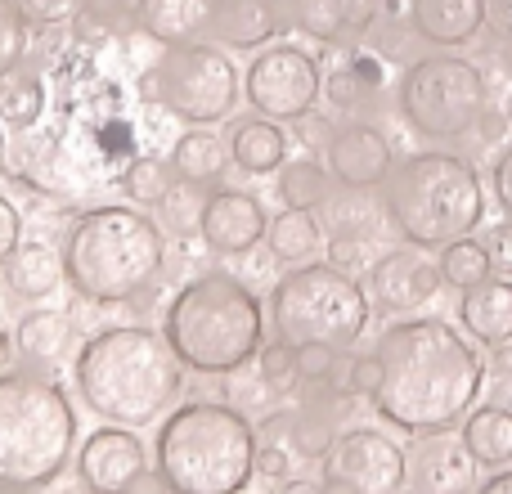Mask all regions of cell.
Here are the masks:
<instances>
[{
	"mask_svg": "<svg viewBox=\"0 0 512 494\" xmlns=\"http://www.w3.org/2000/svg\"><path fill=\"white\" fill-rule=\"evenodd\" d=\"M382 387L373 396L391 427L436 436L472 409L486 364L445 319H405L378 337Z\"/></svg>",
	"mask_w": 512,
	"mask_h": 494,
	"instance_id": "1",
	"label": "cell"
},
{
	"mask_svg": "<svg viewBox=\"0 0 512 494\" xmlns=\"http://www.w3.org/2000/svg\"><path fill=\"white\" fill-rule=\"evenodd\" d=\"M23 243V216H18V207L9 203L5 194H0V265L9 261V252Z\"/></svg>",
	"mask_w": 512,
	"mask_h": 494,
	"instance_id": "38",
	"label": "cell"
},
{
	"mask_svg": "<svg viewBox=\"0 0 512 494\" xmlns=\"http://www.w3.org/2000/svg\"><path fill=\"white\" fill-rule=\"evenodd\" d=\"M337 369L333 346H297V378L301 382H328Z\"/></svg>",
	"mask_w": 512,
	"mask_h": 494,
	"instance_id": "35",
	"label": "cell"
},
{
	"mask_svg": "<svg viewBox=\"0 0 512 494\" xmlns=\"http://www.w3.org/2000/svg\"><path fill=\"white\" fill-rule=\"evenodd\" d=\"M490 180H495V198H499V207L512 216V144L504 153H499V162H495V171H490Z\"/></svg>",
	"mask_w": 512,
	"mask_h": 494,
	"instance_id": "40",
	"label": "cell"
},
{
	"mask_svg": "<svg viewBox=\"0 0 512 494\" xmlns=\"http://www.w3.org/2000/svg\"><path fill=\"white\" fill-rule=\"evenodd\" d=\"M27 54V14L18 9V0H0V81L9 72H18Z\"/></svg>",
	"mask_w": 512,
	"mask_h": 494,
	"instance_id": "33",
	"label": "cell"
},
{
	"mask_svg": "<svg viewBox=\"0 0 512 494\" xmlns=\"http://www.w3.org/2000/svg\"><path fill=\"white\" fill-rule=\"evenodd\" d=\"M441 288V265L423 252V247H396V252L378 256L369 270V292L382 310L391 315H409L423 301L436 297Z\"/></svg>",
	"mask_w": 512,
	"mask_h": 494,
	"instance_id": "13",
	"label": "cell"
},
{
	"mask_svg": "<svg viewBox=\"0 0 512 494\" xmlns=\"http://www.w3.org/2000/svg\"><path fill=\"white\" fill-rule=\"evenodd\" d=\"M261 301L234 274H198L176 292L162 319V337L185 369L234 373L261 351Z\"/></svg>",
	"mask_w": 512,
	"mask_h": 494,
	"instance_id": "3",
	"label": "cell"
},
{
	"mask_svg": "<svg viewBox=\"0 0 512 494\" xmlns=\"http://www.w3.org/2000/svg\"><path fill=\"white\" fill-rule=\"evenodd\" d=\"M153 99L194 126L221 122L239 104V68L212 41H180L153 68Z\"/></svg>",
	"mask_w": 512,
	"mask_h": 494,
	"instance_id": "10",
	"label": "cell"
},
{
	"mask_svg": "<svg viewBox=\"0 0 512 494\" xmlns=\"http://www.w3.org/2000/svg\"><path fill=\"white\" fill-rule=\"evenodd\" d=\"M207 14H212L207 0H140L135 5L140 27L153 41H167V45H180L189 32L207 27Z\"/></svg>",
	"mask_w": 512,
	"mask_h": 494,
	"instance_id": "24",
	"label": "cell"
},
{
	"mask_svg": "<svg viewBox=\"0 0 512 494\" xmlns=\"http://www.w3.org/2000/svg\"><path fill=\"white\" fill-rule=\"evenodd\" d=\"M77 445V414L54 382L32 373L0 378V486H50Z\"/></svg>",
	"mask_w": 512,
	"mask_h": 494,
	"instance_id": "7",
	"label": "cell"
},
{
	"mask_svg": "<svg viewBox=\"0 0 512 494\" xmlns=\"http://www.w3.org/2000/svg\"><path fill=\"white\" fill-rule=\"evenodd\" d=\"M185 364L167 337L149 328H104L77 351V391L95 414L122 427H144L180 396Z\"/></svg>",
	"mask_w": 512,
	"mask_h": 494,
	"instance_id": "2",
	"label": "cell"
},
{
	"mask_svg": "<svg viewBox=\"0 0 512 494\" xmlns=\"http://www.w3.org/2000/svg\"><path fill=\"white\" fill-rule=\"evenodd\" d=\"M256 360H261V378L270 382V387L288 391L292 382H301V378H297V346L270 342L265 351H256Z\"/></svg>",
	"mask_w": 512,
	"mask_h": 494,
	"instance_id": "34",
	"label": "cell"
},
{
	"mask_svg": "<svg viewBox=\"0 0 512 494\" xmlns=\"http://www.w3.org/2000/svg\"><path fill=\"white\" fill-rule=\"evenodd\" d=\"M490 108L486 72L463 54H427L400 77V117L423 140H463Z\"/></svg>",
	"mask_w": 512,
	"mask_h": 494,
	"instance_id": "9",
	"label": "cell"
},
{
	"mask_svg": "<svg viewBox=\"0 0 512 494\" xmlns=\"http://www.w3.org/2000/svg\"><path fill=\"white\" fill-rule=\"evenodd\" d=\"M477 494H512V472H499V477H490Z\"/></svg>",
	"mask_w": 512,
	"mask_h": 494,
	"instance_id": "43",
	"label": "cell"
},
{
	"mask_svg": "<svg viewBox=\"0 0 512 494\" xmlns=\"http://www.w3.org/2000/svg\"><path fill=\"white\" fill-rule=\"evenodd\" d=\"M292 23L324 45H355L373 27L382 0H288Z\"/></svg>",
	"mask_w": 512,
	"mask_h": 494,
	"instance_id": "17",
	"label": "cell"
},
{
	"mask_svg": "<svg viewBox=\"0 0 512 494\" xmlns=\"http://www.w3.org/2000/svg\"><path fill=\"white\" fill-rule=\"evenodd\" d=\"M324 77L297 45H270L248 63V104L270 122H301L315 108Z\"/></svg>",
	"mask_w": 512,
	"mask_h": 494,
	"instance_id": "11",
	"label": "cell"
},
{
	"mask_svg": "<svg viewBox=\"0 0 512 494\" xmlns=\"http://www.w3.org/2000/svg\"><path fill=\"white\" fill-rule=\"evenodd\" d=\"M414 32L436 50L468 45L486 23V0H414L409 5Z\"/></svg>",
	"mask_w": 512,
	"mask_h": 494,
	"instance_id": "20",
	"label": "cell"
},
{
	"mask_svg": "<svg viewBox=\"0 0 512 494\" xmlns=\"http://www.w3.org/2000/svg\"><path fill=\"white\" fill-rule=\"evenodd\" d=\"M463 445L477 463L486 468H499V463H512V414L499 405H486L477 414H468L463 423Z\"/></svg>",
	"mask_w": 512,
	"mask_h": 494,
	"instance_id": "26",
	"label": "cell"
},
{
	"mask_svg": "<svg viewBox=\"0 0 512 494\" xmlns=\"http://www.w3.org/2000/svg\"><path fill=\"white\" fill-rule=\"evenodd\" d=\"M5 360H9V337L0 333V364H5Z\"/></svg>",
	"mask_w": 512,
	"mask_h": 494,
	"instance_id": "45",
	"label": "cell"
},
{
	"mask_svg": "<svg viewBox=\"0 0 512 494\" xmlns=\"http://www.w3.org/2000/svg\"><path fill=\"white\" fill-rule=\"evenodd\" d=\"M283 494H324V490L310 486V481H288V486H283Z\"/></svg>",
	"mask_w": 512,
	"mask_h": 494,
	"instance_id": "44",
	"label": "cell"
},
{
	"mask_svg": "<svg viewBox=\"0 0 512 494\" xmlns=\"http://www.w3.org/2000/svg\"><path fill=\"white\" fill-rule=\"evenodd\" d=\"M256 468L270 472V477H283V472H288V454L283 450H256Z\"/></svg>",
	"mask_w": 512,
	"mask_h": 494,
	"instance_id": "42",
	"label": "cell"
},
{
	"mask_svg": "<svg viewBox=\"0 0 512 494\" xmlns=\"http://www.w3.org/2000/svg\"><path fill=\"white\" fill-rule=\"evenodd\" d=\"M378 387H382V360L378 355H360L351 364V373H346V391L351 396H378Z\"/></svg>",
	"mask_w": 512,
	"mask_h": 494,
	"instance_id": "37",
	"label": "cell"
},
{
	"mask_svg": "<svg viewBox=\"0 0 512 494\" xmlns=\"http://www.w3.org/2000/svg\"><path fill=\"white\" fill-rule=\"evenodd\" d=\"M490 252H486V243H477L468 234V239H454V243H445L441 247V283H450V288H477V283H486L490 279Z\"/></svg>",
	"mask_w": 512,
	"mask_h": 494,
	"instance_id": "31",
	"label": "cell"
},
{
	"mask_svg": "<svg viewBox=\"0 0 512 494\" xmlns=\"http://www.w3.org/2000/svg\"><path fill=\"white\" fill-rule=\"evenodd\" d=\"M198 230H203V243L212 252L239 256L265 239L270 221H265L261 198L243 194V189H216L203 203V212H198Z\"/></svg>",
	"mask_w": 512,
	"mask_h": 494,
	"instance_id": "15",
	"label": "cell"
},
{
	"mask_svg": "<svg viewBox=\"0 0 512 494\" xmlns=\"http://www.w3.org/2000/svg\"><path fill=\"white\" fill-rule=\"evenodd\" d=\"M486 252H490V265H495V270L512 274V221H504V225H495V230H490Z\"/></svg>",
	"mask_w": 512,
	"mask_h": 494,
	"instance_id": "39",
	"label": "cell"
},
{
	"mask_svg": "<svg viewBox=\"0 0 512 494\" xmlns=\"http://www.w3.org/2000/svg\"><path fill=\"white\" fill-rule=\"evenodd\" d=\"M409 463H414L418 494H472L477 486V459L468 454V445L450 441L445 432H436Z\"/></svg>",
	"mask_w": 512,
	"mask_h": 494,
	"instance_id": "19",
	"label": "cell"
},
{
	"mask_svg": "<svg viewBox=\"0 0 512 494\" xmlns=\"http://www.w3.org/2000/svg\"><path fill=\"white\" fill-rule=\"evenodd\" d=\"M270 319L288 346H333L346 351L369 328V297L337 265H297L274 283Z\"/></svg>",
	"mask_w": 512,
	"mask_h": 494,
	"instance_id": "8",
	"label": "cell"
},
{
	"mask_svg": "<svg viewBox=\"0 0 512 494\" xmlns=\"http://www.w3.org/2000/svg\"><path fill=\"white\" fill-rule=\"evenodd\" d=\"M459 319L477 342L504 346L512 337V283L486 279V283H477V288H468L459 301Z\"/></svg>",
	"mask_w": 512,
	"mask_h": 494,
	"instance_id": "21",
	"label": "cell"
},
{
	"mask_svg": "<svg viewBox=\"0 0 512 494\" xmlns=\"http://www.w3.org/2000/svg\"><path fill=\"white\" fill-rule=\"evenodd\" d=\"M405 477V450L369 427L337 436L324 454V494H400Z\"/></svg>",
	"mask_w": 512,
	"mask_h": 494,
	"instance_id": "12",
	"label": "cell"
},
{
	"mask_svg": "<svg viewBox=\"0 0 512 494\" xmlns=\"http://www.w3.org/2000/svg\"><path fill=\"white\" fill-rule=\"evenodd\" d=\"M230 158L239 162L248 176H270L288 162V135L279 122L270 117H248V122H234L230 131Z\"/></svg>",
	"mask_w": 512,
	"mask_h": 494,
	"instance_id": "23",
	"label": "cell"
},
{
	"mask_svg": "<svg viewBox=\"0 0 512 494\" xmlns=\"http://www.w3.org/2000/svg\"><path fill=\"white\" fill-rule=\"evenodd\" d=\"M122 494H171V486H167V481H162V472H149V468H144L140 477H135V481H131V486H126Z\"/></svg>",
	"mask_w": 512,
	"mask_h": 494,
	"instance_id": "41",
	"label": "cell"
},
{
	"mask_svg": "<svg viewBox=\"0 0 512 494\" xmlns=\"http://www.w3.org/2000/svg\"><path fill=\"white\" fill-rule=\"evenodd\" d=\"M265 239H270V252L274 261L283 265H306L310 256L319 252V221L310 212H279L270 221V230H265Z\"/></svg>",
	"mask_w": 512,
	"mask_h": 494,
	"instance_id": "28",
	"label": "cell"
},
{
	"mask_svg": "<svg viewBox=\"0 0 512 494\" xmlns=\"http://www.w3.org/2000/svg\"><path fill=\"white\" fill-rule=\"evenodd\" d=\"M279 23V0H212V14H207L212 41L230 45V50H256V45L274 41Z\"/></svg>",
	"mask_w": 512,
	"mask_h": 494,
	"instance_id": "18",
	"label": "cell"
},
{
	"mask_svg": "<svg viewBox=\"0 0 512 494\" xmlns=\"http://www.w3.org/2000/svg\"><path fill=\"white\" fill-rule=\"evenodd\" d=\"M63 279L86 301H131L158 279L167 261L162 230L135 207H95L72 221L63 239Z\"/></svg>",
	"mask_w": 512,
	"mask_h": 494,
	"instance_id": "4",
	"label": "cell"
},
{
	"mask_svg": "<svg viewBox=\"0 0 512 494\" xmlns=\"http://www.w3.org/2000/svg\"><path fill=\"white\" fill-rule=\"evenodd\" d=\"M225 158H230L225 140H216L212 131L194 126V131L176 135V149H171V171H176L185 185H212V180L225 171Z\"/></svg>",
	"mask_w": 512,
	"mask_h": 494,
	"instance_id": "25",
	"label": "cell"
},
{
	"mask_svg": "<svg viewBox=\"0 0 512 494\" xmlns=\"http://www.w3.org/2000/svg\"><path fill=\"white\" fill-rule=\"evenodd\" d=\"M391 167V140L369 122H351L342 131H333L328 140V176L346 189H378L387 185Z\"/></svg>",
	"mask_w": 512,
	"mask_h": 494,
	"instance_id": "14",
	"label": "cell"
},
{
	"mask_svg": "<svg viewBox=\"0 0 512 494\" xmlns=\"http://www.w3.org/2000/svg\"><path fill=\"white\" fill-rule=\"evenodd\" d=\"M41 108H45V86L32 72H9L0 81V122L5 126L27 131V126L41 122Z\"/></svg>",
	"mask_w": 512,
	"mask_h": 494,
	"instance_id": "30",
	"label": "cell"
},
{
	"mask_svg": "<svg viewBox=\"0 0 512 494\" xmlns=\"http://www.w3.org/2000/svg\"><path fill=\"white\" fill-rule=\"evenodd\" d=\"M149 468L144 459V441L126 427H99L86 445H81V486H90L95 494H122L140 472Z\"/></svg>",
	"mask_w": 512,
	"mask_h": 494,
	"instance_id": "16",
	"label": "cell"
},
{
	"mask_svg": "<svg viewBox=\"0 0 512 494\" xmlns=\"http://www.w3.org/2000/svg\"><path fill=\"white\" fill-rule=\"evenodd\" d=\"M283 176H279V198L283 207L292 212H310V207L328 203V167H319L315 158H297V162H283Z\"/></svg>",
	"mask_w": 512,
	"mask_h": 494,
	"instance_id": "29",
	"label": "cell"
},
{
	"mask_svg": "<svg viewBox=\"0 0 512 494\" xmlns=\"http://www.w3.org/2000/svg\"><path fill=\"white\" fill-rule=\"evenodd\" d=\"M68 494H95V490H90V486H72Z\"/></svg>",
	"mask_w": 512,
	"mask_h": 494,
	"instance_id": "46",
	"label": "cell"
},
{
	"mask_svg": "<svg viewBox=\"0 0 512 494\" xmlns=\"http://www.w3.org/2000/svg\"><path fill=\"white\" fill-rule=\"evenodd\" d=\"M382 212L414 247H445L481 225L486 185L459 153H409L382 185Z\"/></svg>",
	"mask_w": 512,
	"mask_h": 494,
	"instance_id": "5",
	"label": "cell"
},
{
	"mask_svg": "<svg viewBox=\"0 0 512 494\" xmlns=\"http://www.w3.org/2000/svg\"><path fill=\"white\" fill-rule=\"evenodd\" d=\"M0 270H5V283L14 297L41 301L63 283V252H54L50 243H18Z\"/></svg>",
	"mask_w": 512,
	"mask_h": 494,
	"instance_id": "22",
	"label": "cell"
},
{
	"mask_svg": "<svg viewBox=\"0 0 512 494\" xmlns=\"http://www.w3.org/2000/svg\"><path fill=\"white\" fill-rule=\"evenodd\" d=\"M158 472L171 494H239L256 472V432L230 405H180L158 432Z\"/></svg>",
	"mask_w": 512,
	"mask_h": 494,
	"instance_id": "6",
	"label": "cell"
},
{
	"mask_svg": "<svg viewBox=\"0 0 512 494\" xmlns=\"http://www.w3.org/2000/svg\"><path fill=\"white\" fill-rule=\"evenodd\" d=\"M81 0H18V9L27 14V23H41V27H54V23H68L77 14Z\"/></svg>",
	"mask_w": 512,
	"mask_h": 494,
	"instance_id": "36",
	"label": "cell"
},
{
	"mask_svg": "<svg viewBox=\"0 0 512 494\" xmlns=\"http://www.w3.org/2000/svg\"><path fill=\"white\" fill-rule=\"evenodd\" d=\"M0 158H5V122H0Z\"/></svg>",
	"mask_w": 512,
	"mask_h": 494,
	"instance_id": "47",
	"label": "cell"
},
{
	"mask_svg": "<svg viewBox=\"0 0 512 494\" xmlns=\"http://www.w3.org/2000/svg\"><path fill=\"white\" fill-rule=\"evenodd\" d=\"M14 342L27 360L54 364V360H63V351H68L72 324H68V315H59V310H36V315H27L23 324H18Z\"/></svg>",
	"mask_w": 512,
	"mask_h": 494,
	"instance_id": "27",
	"label": "cell"
},
{
	"mask_svg": "<svg viewBox=\"0 0 512 494\" xmlns=\"http://www.w3.org/2000/svg\"><path fill=\"white\" fill-rule=\"evenodd\" d=\"M171 162H158V158H135V162H126V171H122V189H126V198L131 203H140V207H158V203H167L171 198Z\"/></svg>",
	"mask_w": 512,
	"mask_h": 494,
	"instance_id": "32",
	"label": "cell"
}]
</instances>
